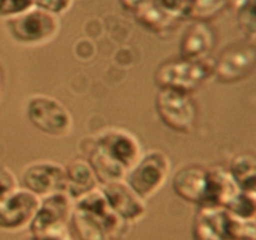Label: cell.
<instances>
[{
  "label": "cell",
  "instance_id": "1",
  "mask_svg": "<svg viewBox=\"0 0 256 240\" xmlns=\"http://www.w3.org/2000/svg\"><path fill=\"white\" fill-rule=\"evenodd\" d=\"M84 160L92 166L100 185L125 180L129 170L142 158V145L125 129L109 128L82 140Z\"/></svg>",
  "mask_w": 256,
  "mask_h": 240
},
{
  "label": "cell",
  "instance_id": "21",
  "mask_svg": "<svg viewBox=\"0 0 256 240\" xmlns=\"http://www.w3.org/2000/svg\"><path fill=\"white\" fill-rule=\"evenodd\" d=\"M229 0H190L188 19L209 22L228 5Z\"/></svg>",
  "mask_w": 256,
  "mask_h": 240
},
{
  "label": "cell",
  "instance_id": "27",
  "mask_svg": "<svg viewBox=\"0 0 256 240\" xmlns=\"http://www.w3.org/2000/svg\"><path fill=\"white\" fill-rule=\"evenodd\" d=\"M25 240H70L69 236L65 234H48V235H32Z\"/></svg>",
  "mask_w": 256,
  "mask_h": 240
},
{
  "label": "cell",
  "instance_id": "13",
  "mask_svg": "<svg viewBox=\"0 0 256 240\" xmlns=\"http://www.w3.org/2000/svg\"><path fill=\"white\" fill-rule=\"evenodd\" d=\"M216 42L214 29L208 22H194L184 32L180 42V58L190 62L209 59Z\"/></svg>",
  "mask_w": 256,
  "mask_h": 240
},
{
  "label": "cell",
  "instance_id": "15",
  "mask_svg": "<svg viewBox=\"0 0 256 240\" xmlns=\"http://www.w3.org/2000/svg\"><path fill=\"white\" fill-rule=\"evenodd\" d=\"M230 214L225 208H199L192 224L194 240H229Z\"/></svg>",
  "mask_w": 256,
  "mask_h": 240
},
{
  "label": "cell",
  "instance_id": "2",
  "mask_svg": "<svg viewBox=\"0 0 256 240\" xmlns=\"http://www.w3.org/2000/svg\"><path fill=\"white\" fill-rule=\"evenodd\" d=\"M72 219L80 240H109L125 225L110 209L100 188L74 202Z\"/></svg>",
  "mask_w": 256,
  "mask_h": 240
},
{
  "label": "cell",
  "instance_id": "19",
  "mask_svg": "<svg viewBox=\"0 0 256 240\" xmlns=\"http://www.w3.org/2000/svg\"><path fill=\"white\" fill-rule=\"evenodd\" d=\"M232 179L244 192H252L256 189V158L249 154H242L234 158L229 169Z\"/></svg>",
  "mask_w": 256,
  "mask_h": 240
},
{
  "label": "cell",
  "instance_id": "22",
  "mask_svg": "<svg viewBox=\"0 0 256 240\" xmlns=\"http://www.w3.org/2000/svg\"><path fill=\"white\" fill-rule=\"evenodd\" d=\"M166 14L176 20L186 19L189 14L190 0H152Z\"/></svg>",
  "mask_w": 256,
  "mask_h": 240
},
{
  "label": "cell",
  "instance_id": "3",
  "mask_svg": "<svg viewBox=\"0 0 256 240\" xmlns=\"http://www.w3.org/2000/svg\"><path fill=\"white\" fill-rule=\"evenodd\" d=\"M8 32L15 42L24 46H42L59 35L62 24L58 15L34 6L5 22Z\"/></svg>",
  "mask_w": 256,
  "mask_h": 240
},
{
  "label": "cell",
  "instance_id": "8",
  "mask_svg": "<svg viewBox=\"0 0 256 240\" xmlns=\"http://www.w3.org/2000/svg\"><path fill=\"white\" fill-rule=\"evenodd\" d=\"M74 212V200L66 192H55L40 200L39 209L29 226L32 235L65 234Z\"/></svg>",
  "mask_w": 256,
  "mask_h": 240
},
{
  "label": "cell",
  "instance_id": "4",
  "mask_svg": "<svg viewBox=\"0 0 256 240\" xmlns=\"http://www.w3.org/2000/svg\"><path fill=\"white\" fill-rule=\"evenodd\" d=\"M214 65L215 62L210 59L202 62H190L182 58L169 60L156 69L155 82L159 89L192 94L214 75Z\"/></svg>",
  "mask_w": 256,
  "mask_h": 240
},
{
  "label": "cell",
  "instance_id": "10",
  "mask_svg": "<svg viewBox=\"0 0 256 240\" xmlns=\"http://www.w3.org/2000/svg\"><path fill=\"white\" fill-rule=\"evenodd\" d=\"M40 198L19 188L0 202V230L22 232L29 229L40 205Z\"/></svg>",
  "mask_w": 256,
  "mask_h": 240
},
{
  "label": "cell",
  "instance_id": "9",
  "mask_svg": "<svg viewBox=\"0 0 256 240\" xmlns=\"http://www.w3.org/2000/svg\"><path fill=\"white\" fill-rule=\"evenodd\" d=\"M20 180L24 189L40 199L55 192H65L66 190L65 168L50 160L30 162L22 170Z\"/></svg>",
  "mask_w": 256,
  "mask_h": 240
},
{
  "label": "cell",
  "instance_id": "20",
  "mask_svg": "<svg viewBox=\"0 0 256 240\" xmlns=\"http://www.w3.org/2000/svg\"><path fill=\"white\" fill-rule=\"evenodd\" d=\"M235 16L238 26L248 40L256 39V0H236Z\"/></svg>",
  "mask_w": 256,
  "mask_h": 240
},
{
  "label": "cell",
  "instance_id": "23",
  "mask_svg": "<svg viewBox=\"0 0 256 240\" xmlns=\"http://www.w3.org/2000/svg\"><path fill=\"white\" fill-rule=\"evenodd\" d=\"M35 6V0H0V16L14 18Z\"/></svg>",
  "mask_w": 256,
  "mask_h": 240
},
{
  "label": "cell",
  "instance_id": "14",
  "mask_svg": "<svg viewBox=\"0 0 256 240\" xmlns=\"http://www.w3.org/2000/svg\"><path fill=\"white\" fill-rule=\"evenodd\" d=\"M208 169L200 165H186L179 169L172 178L175 194L188 202L202 206L206 195Z\"/></svg>",
  "mask_w": 256,
  "mask_h": 240
},
{
  "label": "cell",
  "instance_id": "7",
  "mask_svg": "<svg viewBox=\"0 0 256 240\" xmlns=\"http://www.w3.org/2000/svg\"><path fill=\"white\" fill-rule=\"evenodd\" d=\"M155 108L165 126L182 134L192 130L198 108L192 94L172 89H159L155 99Z\"/></svg>",
  "mask_w": 256,
  "mask_h": 240
},
{
  "label": "cell",
  "instance_id": "6",
  "mask_svg": "<svg viewBox=\"0 0 256 240\" xmlns=\"http://www.w3.org/2000/svg\"><path fill=\"white\" fill-rule=\"evenodd\" d=\"M169 174L168 155L160 150H150L129 170L125 182L142 199L148 200L164 186Z\"/></svg>",
  "mask_w": 256,
  "mask_h": 240
},
{
  "label": "cell",
  "instance_id": "18",
  "mask_svg": "<svg viewBox=\"0 0 256 240\" xmlns=\"http://www.w3.org/2000/svg\"><path fill=\"white\" fill-rule=\"evenodd\" d=\"M135 18L142 28H145L149 32H156V34L172 29L179 22V20L174 19L169 14H166L154 2H152L146 6L135 12Z\"/></svg>",
  "mask_w": 256,
  "mask_h": 240
},
{
  "label": "cell",
  "instance_id": "11",
  "mask_svg": "<svg viewBox=\"0 0 256 240\" xmlns=\"http://www.w3.org/2000/svg\"><path fill=\"white\" fill-rule=\"evenodd\" d=\"M256 68V48L248 42H236L219 55L214 75L222 82H236L252 74Z\"/></svg>",
  "mask_w": 256,
  "mask_h": 240
},
{
  "label": "cell",
  "instance_id": "24",
  "mask_svg": "<svg viewBox=\"0 0 256 240\" xmlns=\"http://www.w3.org/2000/svg\"><path fill=\"white\" fill-rule=\"evenodd\" d=\"M19 189V180L6 166L0 165V202Z\"/></svg>",
  "mask_w": 256,
  "mask_h": 240
},
{
  "label": "cell",
  "instance_id": "12",
  "mask_svg": "<svg viewBox=\"0 0 256 240\" xmlns=\"http://www.w3.org/2000/svg\"><path fill=\"white\" fill-rule=\"evenodd\" d=\"M110 209L125 224L140 222L146 215V202L139 196L125 180L100 186Z\"/></svg>",
  "mask_w": 256,
  "mask_h": 240
},
{
  "label": "cell",
  "instance_id": "16",
  "mask_svg": "<svg viewBox=\"0 0 256 240\" xmlns=\"http://www.w3.org/2000/svg\"><path fill=\"white\" fill-rule=\"evenodd\" d=\"M242 192L229 170L216 166L208 169V188L200 208H226Z\"/></svg>",
  "mask_w": 256,
  "mask_h": 240
},
{
  "label": "cell",
  "instance_id": "17",
  "mask_svg": "<svg viewBox=\"0 0 256 240\" xmlns=\"http://www.w3.org/2000/svg\"><path fill=\"white\" fill-rule=\"evenodd\" d=\"M66 192L74 202L96 192L100 182L86 160L79 159L70 162L66 168Z\"/></svg>",
  "mask_w": 256,
  "mask_h": 240
},
{
  "label": "cell",
  "instance_id": "26",
  "mask_svg": "<svg viewBox=\"0 0 256 240\" xmlns=\"http://www.w3.org/2000/svg\"><path fill=\"white\" fill-rule=\"evenodd\" d=\"M152 2V0H119L122 9L134 12V14L144 6H146L148 4H150Z\"/></svg>",
  "mask_w": 256,
  "mask_h": 240
},
{
  "label": "cell",
  "instance_id": "28",
  "mask_svg": "<svg viewBox=\"0 0 256 240\" xmlns=\"http://www.w3.org/2000/svg\"><path fill=\"white\" fill-rule=\"evenodd\" d=\"M2 92H4V78H2V68H0V102H2Z\"/></svg>",
  "mask_w": 256,
  "mask_h": 240
},
{
  "label": "cell",
  "instance_id": "29",
  "mask_svg": "<svg viewBox=\"0 0 256 240\" xmlns=\"http://www.w3.org/2000/svg\"><path fill=\"white\" fill-rule=\"evenodd\" d=\"M249 194H250V195H252V198H254V199H255V202H256V189L254 190V192H249Z\"/></svg>",
  "mask_w": 256,
  "mask_h": 240
},
{
  "label": "cell",
  "instance_id": "5",
  "mask_svg": "<svg viewBox=\"0 0 256 240\" xmlns=\"http://www.w3.org/2000/svg\"><path fill=\"white\" fill-rule=\"evenodd\" d=\"M26 118L32 126L52 138L72 134V116L58 99L48 95H32L26 102Z\"/></svg>",
  "mask_w": 256,
  "mask_h": 240
},
{
  "label": "cell",
  "instance_id": "25",
  "mask_svg": "<svg viewBox=\"0 0 256 240\" xmlns=\"http://www.w3.org/2000/svg\"><path fill=\"white\" fill-rule=\"evenodd\" d=\"M72 2L74 0H35V6L60 16L72 8Z\"/></svg>",
  "mask_w": 256,
  "mask_h": 240
}]
</instances>
